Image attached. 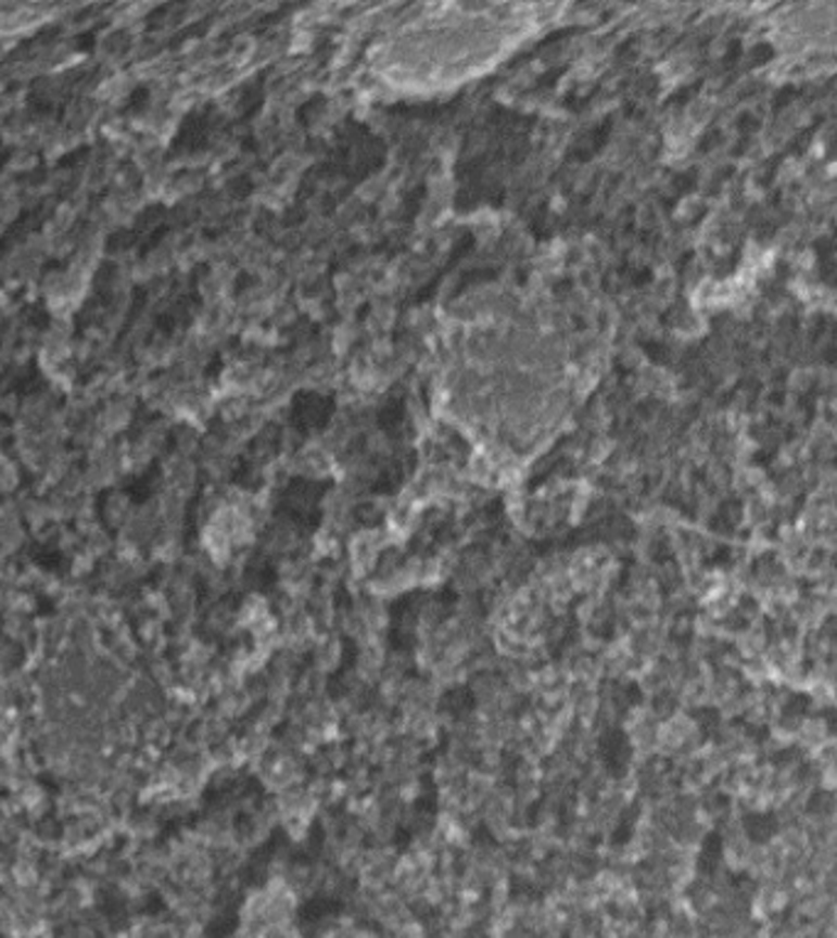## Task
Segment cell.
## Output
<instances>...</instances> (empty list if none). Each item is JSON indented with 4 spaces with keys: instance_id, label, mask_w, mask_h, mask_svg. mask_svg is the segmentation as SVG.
I'll list each match as a JSON object with an SVG mask.
<instances>
[{
    "instance_id": "cell-1",
    "label": "cell",
    "mask_w": 837,
    "mask_h": 938,
    "mask_svg": "<svg viewBox=\"0 0 837 938\" xmlns=\"http://www.w3.org/2000/svg\"><path fill=\"white\" fill-rule=\"evenodd\" d=\"M37 155L35 150L30 148H17L15 153L11 155V161H8V175H21V173H30L37 167Z\"/></svg>"
}]
</instances>
